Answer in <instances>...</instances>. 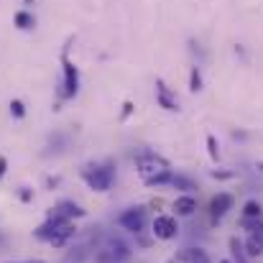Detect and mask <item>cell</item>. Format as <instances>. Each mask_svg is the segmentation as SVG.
I'll use <instances>...</instances> for the list:
<instances>
[{"label": "cell", "mask_w": 263, "mask_h": 263, "mask_svg": "<svg viewBox=\"0 0 263 263\" xmlns=\"http://www.w3.org/2000/svg\"><path fill=\"white\" fill-rule=\"evenodd\" d=\"M230 248H233V258L238 263H246L248 256L243 253V243H238V238H230Z\"/></svg>", "instance_id": "9a60e30c"}, {"label": "cell", "mask_w": 263, "mask_h": 263, "mask_svg": "<svg viewBox=\"0 0 263 263\" xmlns=\"http://www.w3.org/2000/svg\"><path fill=\"white\" fill-rule=\"evenodd\" d=\"M222 263H228V261H222Z\"/></svg>", "instance_id": "f1b7e54d"}, {"label": "cell", "mask_w": 263, "mask_h": 263, "mask_svg": "<svg viewBox=\"0 0 263 263\" xmlns=\"http://www.w3.org/2000/svg\"><path fill=\"white\" fill-rule=\"evenodd\" d=\"M172 184H174V186H181V189H192V181L184 179V176H172Z\"/></svg>", "instance_id": "44dd1931"}, {"label": "cell", "mask_w": 263, "mask_h": 263, "mask_svg": "<svg viewBox=\"0 0 263 263\" xmlns=\"http://www.w3.org/2000/svg\"><path fill=\"white\" fill-rule=\"evenodd\" d=\"M5 169H8V159L0 156V179H3V174H5Z\"/></svg>", "instance_id": "603a6c76"}, {"label": "cell", "mask_w": 263, "mask_h": 263, "mask_svg": "<svg viewBox=\"0 0 263 263\" xmlns=\"http://www.w3.org/2000/svg\"><path fill=\"white\" fill-rule=\"evenodd\" d=\"M118 225L123 230H128V233H136V235L143 233V228H146V207H128L125 212H120Z\"/></svg>", "instance_id": "3957f363"}, {"label": "cell", "mask_w": 263, "mask_h": 263, "mask_svg": "<svg viewBox=\"0 0 263 263\" xmlns=\"http://www.w3.org/2000/svg\"><path fill=\"white\" fill-rule=\"evenodd\" d=\"M258 169H261V172H263V161H261V164H258Z\"/></svg>", "instance_id": "4316f807"}, {"label": "cell", "mask_w": 263, "mask_h": 263, "mask_svg": "<svg viewBox=\"0 0 263 263\" xmlns=\"http://www.w3.org/2000/svg\"><path fill=\"white\" fill-rule=\"evenodd\" d=\"M169 263H176V261H169Z\"/></svg>", "instance_id": "83f0119b"}, {"label": "cell", "mask_w": 263, "mask_h": 263, "mask_svg": "<svg viewBox=\"0 0 263 263\" xmlns=\"http://www.w3.org/2000/svg\"><path fill=\"white\" fill-rule=\"evenodd\" d=\"M33 23H36V21H33V15H31L28 10L15 13V26H18V28H23V31H26V28H33Z\"/></svg>", "instance_id": "5bb4252c"}, {"label": "cell", "mask_w": 263, "mask_h": 263, "mask_svg": "<svg viewBox=\"0 0 263 263\" xmlns=\"http://www.w3.org/2000/svg\"><path fill=\"white\" fill-rule=\"evenodd\" d=\"M21 199H23V202H28V199H31V192H28V189H23V192H21Z\"/></svg>", "instance_id": "d4e9b609"}, {"label": "cell", "mask_w": 263, "mask_h": 263, "mask_svg": "<svg viewBox=\"0 0 263 263\" xmlns=\"http://www.w3.org/2000/svg\"><path fill=\"white\" fill-rule=\"evenodd\" d=\"M136 169H138V174L143 179V184H148V186L166 184L174 176L172 169H169V161L161 159V156H156V154H151V151H146V154H141L136 159Z\"/></svg>", "instance_id": "6da1fadb"}, {"label": "cell", "mask_w": 263, "mask_h": 263, "mask_svg": "<svg viewBox=\"0 0 263 263\" xmlns=\"http://www.w3.org/2000/svg\"><path fill=\"white\" fill-rule=\"evenodd\" d=\"M10 112H13L15 118H23V115H26V107H23V102H21V100H13V102H10Z\"/></svg>", "instance_id": "ffe728a7"}, {"label": "cell", "mask_w": 263, "mask_h": 263, "mask_svg": "<svg viewBox=\"0 0 263 263\" xmlns=\"http://www.w3.org/2000/svg\"><path fill=\"white\" fill-rule=\"evenodd\" d=\"M62 64H64V85H62V95H64V97H74L77 89H80V74H77V67L69 62L67 49H64V54H62Z\"/></svg>", "instance_id": "277c9868"}, {"label": "cell", "mask_w": 263, "mask_h": 263, "mask_svg": "<svg viewBox=\"0 0 263 263\" xmlns=\"http://www.w3.org/2000/svg\"><path fill=\"white\" fill-rule=\"evenodd\" d=\"M176 261H181V263H212L210 256H207L202 248H184V251L176 256Z\"/></svg>", "instance_id": "9c48e42d"}, {"label": "cell", "mask_w": 263, "mask_h": 263, "mask_svg": "<svg viewBox=\"0 0 263 263\" xmlns=\"http://www.w3.org/2000/svg\"><path fill=\"white\" fill-rule=\"evenodd\" d=\"M261 204L256 202V199H251V202H246V207H243V215H246V220H258L261 217Z\"/></svg>", "instance_id": "4fadbf2b"}, {"label": "cell", "mask_w": 263, "mask_h": 263, "mask_svg": "<svg viewBox=\"0 0 263 263\" xmlns=\"http://www.w3.org/2000/svg\"><path fill=\"white\" fill-rule=\"evenodd\" d=\"M189 89H192V92L202 89V77H199V72H197V69H192V74H189Z\"/></svg>", "instance_id": "d6986e66"}, {"label": "cell", "mask_w": 263, "mask_h": 263, "mask_svg": "<svg viewBox=\"0 0 263 263\" xmlns=\"http://www.w3.org/2000/svg\"><path fill=\"white\" fill-rule=\"evenodd\" d=\"M246 225H248L251 235H253V238H256V240L263 246V222H261V220H256V222H246Z\"/></svg>", "instance_id": "2e32d148"}, {"label": "cell", "mask_w": 263, "mask_h": 263, "mask_svg": "<svg viewBox=\"0 0 263 263\" xmlns=\"http://www.w3.org/2000/svg\"><path fill=\"white\" fill-rule=\"evenodd\" d=\"M243 248H246V256H248V258H256V256H261L263 253V246L253 238V235H248V240H246Z\"/></svg>", "instance_id": "7c38bea8"}, {"label": "cell", "mask_w": 263, "mask_h": 263, "mask_svg": "<svg viewBox=\"0 0 263 263\" xmlns=\"http://www.w3.org/2000/svg\"><path fill=\"white\" fill-rule=\"evenodd\" d=\"M174 210H176V215H181V217H189V215H194V210H197V199H194V197H189V194H184V197H176Z\"/></svg>", "instance_id": "30bf717a"}, {"label": "cell", "mask_w": 263, "mask_h": 263, "mask_svg": "<svg viewBox=\"0 0 263 263\" xmlns=\"http://www.w3.org/2000/svg\"><path fill=\"white\" fill-rule=\"evenodd\" d=\"M207 151H210V159L212 161L220 159V146H217V138L215 136H207Z\"/></svg>", "instance_id": "e0dca14e"}, {"label": "cell", "mask_w": 263, "mask_h": 263, "mask_svg": "<svg viewBox=\"0 0 263 263\" xmlns=\"http://www.w3.org/2000/svg\"><path fill=\"white\" fill-rule=\"evenodd\" d=\"M95 263H120V261H118L112 253H107L105 248H100V251L95 253Z\"/></svg>", "instance_id": "ac0fdd59"}, {"label": "cell", "mask_w": 263, "mask_h": 263, "mask_svg": "<svg viewBox=\"0 0 263 263\" xmlns=\"http://www.w3.org/2000/svg\"><path fill=\"white\" fill-rule=\"evenodd\" d=\"M82 179L95 192H110V186L115 184V164L112 161L87 164V166H82Z\"/></svg>", "instance_id": "7a4b0ae2"}, {"label": "cell", "mask_w": 263, "mask_h": 263, "mask_svg": "<svg viewBox=\"0 0 263 263\" xmlns=\"http://www.w3.org/2000/svg\"><path fill=\"white\" fill-rule=\"evenodd\" d=\"M233 194H228V192H220V194H215L212 197V202H210V215H212V220H220V217H225L228 215V210H233Z\"/></svg>", "instance_id": "ba28073f"}, {"label": "cell", "mask_w": 263, "mask_h": 263, "mask_svg": "<svg viewBox=\"0 0 263 263\" xmlns=\"http://www.w3.org/2000/svg\"><path fill=\"white\" fill-rule=\"evenodd\" d=\"M156 92H159V102L166 110H176V100H172V95H169V89H166L164 82H156Z\"/></svg>", "instance_id": "8fae6325"}, {"label": "cell", "mask_w": 263, "mask_h": 263, "mask_svg": "<svg viewBox=\"0 0 263 263\" xmlns=\"http://www.w3.org/2000/svg\"><path fill=\"white\" fill-rule=\"evenodd\" d=\"M49 217H57V220H67V222H72L74 217H85V210H82L77 202H72V199H62V202H57V207H51Z\"/></svg>", "instance_id": "5b68a950"}, {"label": "cell", "mask_w": 263, "mask_h": 263, "mask_svg": "<svg viewBox=\"0 0 263 263\" xmlns=\"http://www.w3.org/2000/svg\"><path fill=\"white\" fill-rule=\"evenodd\" d=\"M212 176H215V179H230L233 172H212Z\"/></svg>", "instance_id": "7402d4cb"}, {"label": "cell", "mask_w": 263, "mask_h": 263, "mask_svg": "<svg viewBox=\"0 0 263 263\" xmlns=\"http://www.w3.org/2000/svg\"><path fill=\"white\" fill-rule=\"evenodd\" d=\"M102 248L107 251V253H112L115 258L120 263H125L130 256H133V248L120 238V235H105V243H102Z\"/></svg>", "instance_id": "8992f818"}, {"label": "cell", "mask_w": 263, "mask_h": 263, "mask_svg": "<svg viewBox=\"0 0 263 263\" xmlns=\"http://www.w3.org/2000/svg\"><path fill=\"white\" fill-rule=\"evenodd\" d=\"M130 110H133V105H130V102H125V105H123V118H128V115H130Z\"/></svg>", "instance_id": "cb8c5ba5"}, {"label": "cell", "mask_w": 263, "mask_h": 263, "mask_svg": "<svg viewBox=\"0 0 263 263\" xmlns=\"http://www.w3.org/2000/svg\"><path fill=\"white\" fill-rule=\"evenodd\" d=\"M8 263H46V261H8Z\"/></svg>", "instance_id": "484cf974"}, {"label": "cell", "mask_w": 263, "mask_h": 263, "mask_svg": "<svg viewBox=\"0 0 263 263\" xmlns=\"http://www.w3.org/2000/svg\"><path fill=\"white\" fill-rule=\"evenodd\" d=\"M151 228H154L151 233H154L159 240H172V238H176V233H179V225H176V220L172 215H159Z\"/></svg>", "instance_id": "52a82bcc"}]
</instances>
